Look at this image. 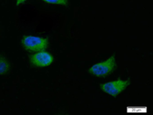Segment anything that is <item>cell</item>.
Masks as SVG:
<instances>
[{
  "label": "cell",
  "mask_w": 153,
  "mask_h": 115,
  "mask_svg": "<svg viewBox=\"0 0 153 115\" xmlns=\"http://www.w3.org/2000/svg\"><path fill=\"white\" fill-rule=\"evenodd\" d=\"M20 43L25 50L35 53L39 51L46 50L49 45V41L44 37L34 35H25L21 39Z\"/></svg>",
  "instance_id": "1"
},
{
  "label": "cell",
  "mask_w": 153,
  "mask_h": 115,
  "mask_svg": "<svg viewBox=\"0 0 153 115\" xmlns=\"http://www.w3.org/2000/svg\"><path fill=\"white\" fill-rule=\"evenodd\" d=\"M117 66L116 56H111L107 60L95 63L93 66L89 68V73L96 77H105L107 76L110 75Z\"/></svg>",
  "instance_id": "2"
},
{
  "label": "cell",
  "mask_w": 153,
  "mask_h": 115,
  "mask_svg": "<svg viewBox=\"0 0 153 115\" xmlns=\"http://www.w3.org/2000/svg\"><path fill=\"white\" fill-rule=\"evenodd\" d=\"M129 85H130V81L118 79V80L102 83L100 88L102 92H103L109 96L117 97L119 94L124 92Z\"/></svg>",
  "instance_id": "3"
},
{
  "label": "cell",
  "mask_w": 153,
  "mask_h": 115,
  "mask_svg": "<svg viewBox=\"0 0 153 115\" xmlns=\"http://www.w3.org/2000/svg\"><path fill=\"white\" fill-rule=\"evenodd\" d=\"M54 58L52 54L45 50L35 52L29 56V62L33 67L35 68H46L53 63Z\"/></svg>",
  "instance_id": "4"
},
{
  "label": "cell",
  "mask_w": 153,
  "mask_h": 115,
  "mask_svg": "<svg viewBox=\"0 0 153 115\" xmlns=\"http://www.w3.org/2000/svg\"><path fill=\"white\" fill-rule=\"evenodd\" d=\"M12 70L11 62L4 56H0V76H4Z\"/></svg>",
  "instance_id": "5"
},
{
  "label": "cell",
  "mask_w": 153,
  "mask_h": 115,
  "mask_svg": "<svg viewBox=\"0 0 153 115\" xmlns=\"http://www.w3.org/2000/svg\"><path fill=\"white\" fill-rule=\"evenodd\" d=\"M45 3L52 4V5H68V0H41Z\"/></svg>",
  "instance_id": "6"
},
{
  "label": "cell",
  "mask_w": 153,
  "mask_h": 115,
  "mask_svg": "<svg viewBox=\"0 0 153 115\" xmlns=\"http://www.w3.org/2000/svg\"><path fill=\"white\" fill-rule=\"evenodd\" d=\"M25 1H27V0H16V5H17V6H19V5H20L24 4Z\"/></svg>",
  "instance_id": "7"
}]
</instances>
